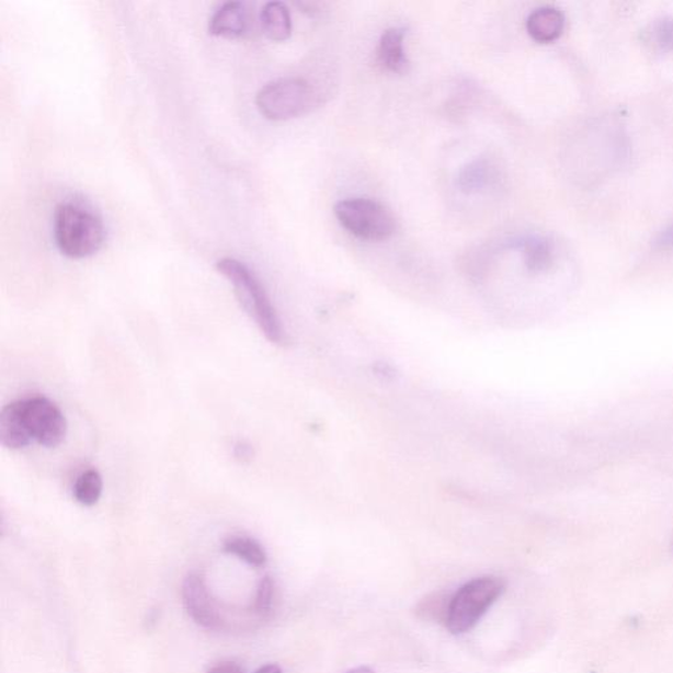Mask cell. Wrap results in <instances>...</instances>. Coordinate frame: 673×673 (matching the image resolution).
I'll use <instances>...</instances> for the list:
<instances>
[{
	"label": "cell",
	"instance_id": "22",
	"mask_svg": "<svg viewBox=\"0 0 673 673\" xmlns=\"http://www.w3.org/2000/svg\"><path fill=\"white\" fill-rule=\"evenodd\" d=\"M375 375L380 376L383 380H392L395 379L396 372L391 365L388 363L379 362L373 367Z\"/></svg>",
	"mask_w": 673,
	"mask_h": 673
},
{
	"label": "cell",
	"instance_id": "15",
	"mask_svg": "<svg viewBox=\"0 0 673 673\" xmlns=\"http://www.w3.org/2000/svg\"><path fill=\"white\" fill-rule=\"evenodd\" d=\"M223 550L235 556L249 566L261 569L267 562V556L263 546L250 537L233 536L224 540Z\"/></svg>",
	"mask_w": 673,
	"mask_h": 673
},
{
	"label": "cell",
	"instance_id": "3",
	"mask_svg": "<svg viewBox=\"0 0 673 673\" xmlns=\"http://www.w3.org/2000/svg\"><path fill=\"white\" fill-rule=\"evenodd\" d=\"M216 269L233 286L237 299L246 311L260 327L263 334L275 345H286L287 335L276 313L272 300H270L265 287L259 276L252 272L247 263L236 259H221L217 261Z\"/></svg>",
	"mask_w": 673,
	"mask_h": 673
},
{
	"label": "cell",
	"instance_id": "25",
	"mask_svg": "<svg viewBox=\"0 0 673 673\" xmlns=\"http://www.w3.org/2000/svg\"><path fill=\"white\" fill-rule=\"evenodd\" d=\"M346 673H375V672L372 669L365 668V665H362V668L349 670Z\"/></svg>",
	"mask_w": 673,
	"mask_h": 673
},
{
	"label": "cell",
	"instance_id": "4",
	"mask_svg": "<svg viewBox=\"0 0 673 673\" xmlns=\"http://www.w3.org/2000/svg\"><path fill=\"white\" fill-rule=\"evenodd\" d=\"M506 583L498 577L471 580L454 593L448 604L446 628L454 636L465 635L478 625L488 609L503 596Z\"/></svg>",
	"mask_w": 673,
	"mask_h": 673
},
{
	"label": "cell",
	"instance_id": "13",
	"mask_svg": "<svg viewBox=\"0 0 673 673\" xmlns=\"http://www.w3.org/2000/svg\"><path fill=\"white\" fill-rule=\"evenodd\" d=\"M260 22L263 33L273 42H286L292 36V12H289L287 4L283 2H269L263 5Z\"/></svg>",
	"mask_w": 673,
	"mask_h": 673
},
{
	"label": "cell",
	"instance_id": "24",
	"mask_svg": "<svg viewBox=\"0 0 673 673\" xmlns=\"http://www.w3.org/2000/svg\"><path fill=\"white\" fill-rule=\"evenodd\" d=\"M255 673H283V670L278 664L270 663L266 665H262L260 670H256Z\"/></svg>",
	"mask_w": 673,
	"mask_h": 673
},
{
	"label": "cell",
	"instance_id": "19",
	"mask_svg": "<svg viewBox=\"0 0 673 673\" xmlns=\"http://www.w3.org/2000/svg\"><path fill=\"white\" fill-rule=\"evenodd\" d=\"M658 49L663 53L673 52V16H663L657 20L652 28Z\"/></svg>",
	"mask_w": 673,
	"mask_h": 673
},
{
	"label": "cell",
	"instance_id": "2",
	"mask_svg": "<svg viewBox=\"0 0 673 673\" xmlns=\"http://www.w3.org/2000/svg\"><path fill=\"white\" fill-rule=\"evenodd\" d=\"M182 602L190 618L209 631L246 630L261 624L250 606L233 609L215 598L199 571L190 572L183 580Z\"/></svg>",
	"mask_w": 673,
	"mask_h": 673
},
{
	"label": "cell",
	"instance_id": "9",
	"mask_svg": "<svg viewBox=\"0 0 673 673\" xmlns=\"http://www.w3.org/2000/svg\"><path fill=\"white\" fill-rule=\"evenodd\" d=\"M407 31L401 26H392L383 33L378 45V61L393 75H406L409 70V59L406 53Z\"/></svg>",
	"mask_w": 673,
	"mask_h": 673
},
{
	"label": "cell",
	"instance_id": "6",
	"mask_svg": "<svg viewBox=\"0 0 673 673\" xmlns=\"http://www.w3.org/2000/svg\"><path fill=\"white\" fill-rule=\"evenodd\" d=\"M315 91L307 79L285 77L262 85L256 92L255 104L262 116L273 122L299 117L311 110Z\"/></svg>",
	"mask_w": 673,
	"mask_h": 673
},
{
	"label": "cell",
	"instance_id": "21",
	"mask_svg": "<svg viewBox=\"0 0 673 673\" xmlns=\"http://www.w3.org/2000/svg\"><path fill=\"white\" fill-rule=\"evenodd\" d=\"M654 247L663 250L673 248V224L657 237Z\"/></svg>",
	"mask_w": 673,
	"mask_h": 673
},
{
	"label": "cell",
	"instance_id": "18",
	"mask_svg": "<svg viewBox=\"0 0 673 673\" xmlns=\"http://www.w3.org/2000/svg\"><path fill=\"white\" fill-rule=\"evenodd\" d=\"M452 596H444L442 593L429 596L418 606V615L422 619H433V621L446 623L448 604Z\"/></svg>",
	"mask_w": 673,
	"mask_h": 673
},
{
	"label": "cell",
	"instance_id": "8",
	"mask_svg": "<svg viewBox=\"0 0 673 673\" xmlns=\"http://www.w3.org/2000/svg\"><path fill=\"white\" fill-rule=\"evenodd\" d=\"M253 16L249 5L230 0L217 7L209 18L208 30L215 36L237 38L247 36L252 28Z\"/></svg>",
	"mask_w": 673,
	"mask_h": 673
},
{
	"label": "cell",
	"instance_id": "10",
	"mask_svg": "<svg viewBox=\"0 0 673 673\" xmlns=\"http://www.w3.org/2000/svg\"><path fill=\"white\" fill-rule=\"evenodd\" d=\"M566 19L556 7H539L526 19V31L539 44L557 42L564 31Z\"/></svg>",
	"mask_w": 673,
	"mask_h": 673
},
{
	"label": "cell",
	"instance_id": "16",
	"mask_svg": "<svg viewBox=\"0 0 673 673\" xmlns=\"http://www.w3.org/2000/svg\"><path fill=\"white\" fill-rule=\"evenodd\" d=\"M103 492L102 475L96 470H88L79 475L75 490V499L83 506L95 505Z\"/></svg>",
	"mask_w": 673,
	"mask_h": 673
},
{
	"label": "cell",
	"instance_id": "1",
	"mask_svg": "<svg viewBox=\"0 0 673 673\" xmlns=\"http://www.w3.org/2000/svg\"><path fill=\"white\" fill-rule=\"evenodd\" d=\"M105 236L101 217L82 204L62 202L53 214V239L68 259L83 260L96 254L104 246Z\"/></svg>",
	"mask_w": 673,
	"mask_h": 673
},
{
	"label": "cell",
	"instance_id": "17",
	"mask_svg": "<svg viewBox=\"0 0 673 673\" xmlns=\"http://www.w3.org/2000/svg\"><path fill=\"white\" fill-rule=\"evenodd\" d=\"M275 596L276 590L274 580L270 577L263 578L259 586H256L252 604L249 605L261 623H265L272 617L275 606Z\"/></svg>",
	"mask_w": 673,
	"mask_h": 673
},
{
	"label": "cell",
	"instance_id": "11",
	"mask_svg": "<svg viewBox=\"0 0 673 673\" xmlns=\"http://www.w3.org/2000/svg\"><path fill=\"white\" fill-rule=\"evenodd\" d=\"M498 180V168L486 157L475 158L459 170L457 187L466 195L479 194Z\"/></svg>",
	"mask_w": 673,
	"mask_h": 673
},
{
	"label": "cell",
	"instance_id": "12",
	"mask_svg": "<svg viewBox=\"0 0 673 673\" xmlns=\"http://www.w3.org/2000/svg\"><path fill=\"white\" fill-rule=\"evenodd\" d=\"M0 440L2 445L11 450H20L33 441L26 431L20 400L5 406L0 413Z\"/></svg>",
	"mask_w": 673,
	"mask_h": 673
},
{
	"label": "cell",
	"instance_id": "5",
	"mask_svg": "<svg viewBox=\"0 0 673 673\" xmlns=\"http://www.w3.org/2000/svg\"><path fill=\"white\" fill-rule=\"evenodd\" d=\"M336 220L350 235L368 242L391 239L398 230V221L385 204L366 197H350L335 204Z\"/></svg>",
	"mask_w": 673,
	"mask_h": 673
},
{
	"label": "cell",
	"instance_id": "14",
	"mask_svg": "<svg viewBox=\"0 0 673 673\" xmlns=\"http://www.w3.org/2000/svg\"><path fill=\"white\" fill-rule=\"evenodd\" d=\"M516 247L523 252L525 266L531 273H545L552 266L554 248L545 237L526 236L516 242Z\"/></svg>",
	"mask_w": 673,
	"mask_h": 673
},
{
	"label": "cell",
	"instance_id": "20",
	"mask_svg": "<svg viewBox=\"0 0 673 673\" xmlns=\"http://www.w3.org/2000/svg\"><path fill=\"white\" fill-rule=\"evenodd\" d=\"M233 454L236 459H239L240 461H249L254 457L253 447L243 441L237 442L233 448Z\"/></svg>",
	"mask_w": 673,
	"mask_h": 673
},
{
	"label": "cell",
	"instance_id": "7",
	"mask_svg": "<svg viewBox=\"0 0 673 673\" xmlns=\"http://www.w3.org/2000/svg\"><path fill=\"white\" fill-rule=\"evenodd\" d=\"M23 420L32 440L44 447H57L62 444L68 433V422L55 402L35 396L20 400Z\"/></svg>",
	"mask_w": 673,
	"mask_h": 673
},
{
	"label": "cell",
	"instance_id": "23",
	"mask_svg": "<svg viewBox=\"0 0 673 673\" xmlns=\"http://www.w3.org/2000/svg\"><path fill=\"white\" fill-rule=\"evenodd\" d=\"M207 673H243V670L239 663L229 661L214 665Z\"/></svg>",
	"mask_w": 673,
	"mask_h": 673
}]
</instances>
